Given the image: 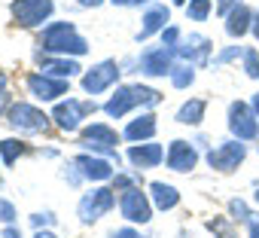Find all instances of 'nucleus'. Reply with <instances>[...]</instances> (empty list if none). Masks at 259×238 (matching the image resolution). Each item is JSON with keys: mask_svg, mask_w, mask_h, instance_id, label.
<instances>
[{"mask_svg": "<svg viewBox=\"0 0 259 238\" xmlns=\"http://www.w3.org/2000/svg\"><path fill=\"white\" fill-rule=\"evenodd\" d=\"M229 7H238V0H220V13L229 16Z\"/></svg>", "mask_w": 259, "mask_h": 238, "instance_id": "nucleus-39", "label": "nucleus"}, {"mask_svg": "<svg viewBox=\"0 0 259 238\" xmlns=\"http://www.w3.org/2000/svg\"><path fill=\"white\" fill-rule=\"evenodd\" d=\"M116 144H119V135L104 126V123H95L89 129H82V138H79V147L82 150H92V153H104L110 162L119 165V153H116Z\"/></svg>", "mask_w": 259, "mask_h": 238, "instance_id": "nucleus-2", "label": "nucleus"}, {"mask_svg": "<svg viewBox=\"0 0 259 238\" xmlns=\"http://www.w3.org/2000/svg\"><path fill=\"white\" fill-rule=\"evenodd\" d=\"M247 223H250V238H259V220H256V217H250Z\"/></svg>", "mask_w": 259, "mask_h": 238, "instance_id": "nucleus-37", "label": "nucleus"}, {"mask_svg": "<svg viewBox=\"0 0 259 238\" xmlns=\"http://www.w3.org/2000/svg\"><path fill=\"white\" fill-rule=\"evenodd\" d=\"M229 211L235 214V220H250V217H253V214L247 211V205H244L241 199H232V202H229Z\"/></svg>", "mask_w": 259, "mask_h": 238, "instance_id": "nucleus-29", "label": "nucleus"}, {"mask_svg": "<svg viewBox=\"0 0 259 238\" xmlns=\"http://www.w3.org/2000/svg\"><path fill=\"white\" fill-rule=\"evenodd\" d=\"M34 238H55V235H52V232H43V229H40V232H37Z\"/></svg>", "mask_w": 259, "mask_h": 238, "instance_id": "nucleus-45", "label": "nucleus"}, {"mask_svg": "<svg viewBox=\"0 0 259 238\" xmlns=\"http://www.w3.org/2000/svg\"><path fill=\"white\" fill-rule=\"evenodd\" d=\"M7 104H10V95H7V92H0V110H4Z\"/></svg>", "mask_w": 259, "mask_h": 238, "instance_id": "nucleus-43", "label": "nucleus"}, {"mask_svg": "<svg viewBox=\"0 0 259 238\" xmlns=\"http://www.w3.org/2000/svg\"><path fill=\"white\" fill-rule=\"evenodd\" d=\"M171 4H177V7H183V4H186V0H171Z\"/></svg>", "mask_w": 259, "mask_h": 238, "instance_id": "nucleus-46", "label": "nucleus"}, {"mask_svg": "<svg viewBox=\"0 0 259 238\" xmlns=\"http://www.w3.org/2000/svg\"><path fill=\"white\" fill-rule=\"evenodd\" d=\"M171 19V13H168V7H150L147 10V16H144V28L138 31V40H147V37H153L156 31H165V22Z\"/></svg>", "mask_w": 259, "mask_h": 238, "instance_id": "nucleus-19", "label": "nucleus"}, {"mask_svg": "<svg viewBox=\"0 0 259 238\" xmlns=\"http://www.w3.org/2000/svg\"><path fill=\"white\" fill-rule=\"evenodd\" d=\"M244 156H247V147L241 141H226V144H220L207 153V165L217 168V171H235L244 162Z\"/></svg>", "mask_w": 259, "mask_h": 238, "instance_id": "nucleus-10", "label": "nucleus"}, {"mask_svg": "<svg viewBox=\"0 0 259 238\" xmlns=\"http://www.w3.org/2000/svg\"><path fill=\"white\" fill-rule=\"evenodd\" d=\"M174 52H177L186 64H204L207 55H210V40H207L204 34H189V37H183V40L174 46Z\"/></svg>", "mask_w": 259, "mask_h": 238, "instance_id": "nucleus-13", "label": "nucleus"}, {"mask_svg": "<svg viewBox=\"0 0 259 238\" xmlns=\"http://www.w3.org/2000/svg\"><path fill=\"white\" fill-rule=\"evenodd\" d=\"M250 107H253V113H256V119H259V92L253 95V104H250Z\"/></svg>", "mask_w": 259, "mask_h": 238, "instance_id": "nucleus-42", "label": "nucleus"}, {"mask_svg": "<svg viewBox=\"0 0 259 238\" xmlns=\"http://www.w3.org/2000/svg\"><path fill=\"white\" fill-rule=\"evenodd\" d=\"M256 202H259V192H256Z\"/></svg>", "mask_w": 259, "mask_h": 238, "instance_id": "nucleus-47", "label": "nucleus"}, {"mask_svg": "<svg viewBox=\"0 0 259 238\" xmlns=\"http://www.w3.org/2000/svg\"><path fill=\"white\" fill-rule=\"evenodd\" d=\"M113 238H141V232H135V229H119Z\"/></svg>", "mask_w": 259, "mask_h": 238, "instance_id": "nucleus-35", "label": "nucleus"}, {"mask_svg": "<svg viewBox=\"0 0 259 238\" xmlns=\"http://www.w3.org/2000/svg\"><path fill=\"white\" fill-rule=\"evenodd\" d=\"M119 211H122V217H125V220L141 223V226L153 220V205H150L147 192H141V186H128V189H122Z\"/></svg>", "mask_w": 259, "mask_h": 238, "instance_id": "nucleus-6", "label": "nucleus"}, {"mask_svg": "<svg viewBox=\"0 0 259 238\" xmlns=\"http://www.w3.org/2000/svg\"><path fill=\"white\" fill-rule=\"evenodd\" d=\"M238 55H244V49H241V46H229V49H223V52L217 55V64H226V61H232V58H238Z\"/></svg>", "mask_w": 259, "mask_h": 238, "instance_id": "nucleus-31", "label": "nucleus"}, {"mask_svg": "<svg viewBox=\"0 0 259 238\" xmlns=\"http://www.w3.org/2000/svg\"><path fill=\"white\" fill-rule=\"evenodd\" d=\"M229 132L235 135V141H256V135H259V119H256V113H253L250 104L235 101L229 107Z\"/></svg>", "mask_w": 259, "mask_h": 238, "instance_id": "nucleus-4", "label": "nucleus"}, {"mask_svg": "<svg viewBox=\"0 0 259 238\" xmlns=\"http://www.w3.org/2000/svg\"><path fill=\"white\" fill-rule=\"evenodd\" d=\"M210 229H213V232H220V238H235V232L229 229V223H226V220H213V223H210Z\"/></svg>", "mask_w": 259, "mask_h": 238, "instance_id": "nucleus-33", "label": "nucleus"}, {"mask_svg": "<svg viewBox=\"0 0 259 238\" xmlns=\"http://www.w3.org/2000/svg\"><path fill=\"white\" fill-rule=\"evenodd\" d=\"M250 25H253V13H250L244 4H238V7L226 16V34H229V37H244V34L250 31Z\"/></svg>", "mask_w": 259, "mask_h": 238, "instance_id": "nucleus-20", "label": "nucleus"}, {"mask_svg": "<svg viewBox=\"0 0 259 238\" xmlns=\"http://www.w3.org/2000/svg\"><path fill=\"white\" fill-rule=\"evenodd\" d=\"M165 159H168V168H171V171L186 174V171L195 168V162H198V150H195L189 141H171Z\"/></svg>", "mask_w": 259, "mask_h": 238, "instance_id": "nucleus-14", "label": "nucleus"}, {"mask_svg": "<svg viewBox=\"0 0 259 238\" xmlns=\"http://www.w3.org/2000/svg\"><path fill=\"white\" fill-rule=\"evenodd\" d=\"M150 192H153L156 208H162V211H171V208H177V202H180V192H177L171 183H162V180H153V183H150Z\"/></svg>", "mask_w": 259, "mask_h": 238, "instance_id": "nucleus-21", "label": "nucleus"}, {"mask_svg": "<svg viewBox=\"0 0 259 238\" xmlns=\"http://www.w3.org/2000/svg\"><path fill=\"white\" fill-rule=\"evenodd\" d=\"M207 13H210V0H189V4H186V16L192 22H204Z\"/></svg>", "mask_w": 259, "mask_h": 238, "instance_id": "nucleus-26", "label": "nucleus"}, {"mask_svg": "<svg viewBox=\"0 0 259 238\" xmlns=\"http://www.w3.org/2000/svg\"><path fill=\"white\" fill-rule=\"evenodd\" d=\"M31 223H34L37 229H43V226H52V223H55V217H52L49 211H43V214H34V217H31Z\"/></svg>", "mask_w": 259, "mask_h": 238, "instance_id": "nucleus-32", "label": "nucleus"}, {"mask_svg": "<svg viewBox=\"0 0 259 238\" xmlns=\"http://www.w3.org/2000/svg\"><path fill=\"white\" fill-rule=\"evenodd\" d=\"M156 135V116L153 113H141L138 119H132V123L125 126V138L128 141H150Z\"/></svg>", "mask_w": 259, "mask_h": 238, "instance_id": "nucleus-18", "label": "nucleus"}, {"mask_svg": "<svg viewBox=\"0 0 259 238\" xmlns=\"http://www.w3.org/2000/svg\"><path fill=\"white\" fill-rule=\"evenodd\" d=\"M73 165L79 168V174L85 180H113V162L110 159H98V156L82 153L73 159Z\"/></svg>", "mask_w": 259, "mask_h": 238, "instance_id": "nucleus-15", "label": "nucleus"}, {"mask_svg": "<svg viewBox=\"0 0 259 238\" xmlns=\"http://www.w3.org/2000/svg\"><path fill=\"white\" fill-rule=\"evenodd\" d=\"M201 119H204V101L201 98H192L177 110V123L180 126H198Z\"/></svg>", "mask_w": 259, "mask_h": 238, "instance_id": "nucleus-23", "label": "nucleus"}, {"mask_svg": "<svg viewBox=\"0 0 259 238\" xmlns=\"http://www.w3.org/2000/svg\"><path fill=\"white\" fill-rule=\"evenodd\" d=\"M95 110H98L95 101H76V98H67V101H58V104H55L52 119H55V126H58L61 132H76L79 123H82L89 113H95Z\"/></svg>", "mask_w": 259, "mask_h": 238, "instance_id": "nucleus-3", "label": "nucleus"}, {"mask_svg": "<svg viewBox=\"0 0 259 238\" xmlns=\"http://www.w3.org/2000/svg\"><path fill=\"white\" fill-rule=\"evenodd\" d=\"M116 80H119V64H116V61H101V64H95V67H89V70L82 73V89H85L89 95H101V92H107Z\"/></svg>", "mask_w": 259, "mask_h": 238, "instance_id": "nucleus-9", "label": "nucleus"}, {"mask_svg": "<svg viewBox=\"0 0 259 238\" xmlns=\"http://www.w3.org/2000/svg\"><path fill=\"white\" fill-rule=\"evenodd\" d=\"M4 238H22V232H19L16 226H7V229H4Z\"/></svg>", "mask_w": 259, "mask_h": 238, "instance_id": "nucleus-38", "label": "nucleus"}, {"mask_svg": "<svg viewBox=\"0 0 259 238\" xmlns=\"http://www.w3.org/2000/svg\"><path fill=\"white\" fill-rule=\"evenodd\" d=\"M250 31H253V37L259 40V13H253V25H250Z\"/></svg>", "mask_w": 259, "mask_h": 238, "instance_id": "nucleus-40", "label": "nucleus"}, {"mask_svg": "<svg viewBox=\"0 0 259 238\" xmlns=\"http://www.w3.org/2000/svg\"><path fill=\"white\" fill-rule=\"evenodd\" d=\"M177 43H180V31H177L174 25L165 28V31H162V46H177Z\"/></svg>", "mask_w": 259, "mask_h": 238, "instance_id": "nucleus-30", "label": "nucleus"}, {"mask_svg": "<svg viewBox=\"0 0 259 238\" xmlns=\"http://www.w3.org/2000/svg\"><path fill=\"white\" fill-rule=\"evenodd\" d=\"M171 83H174L177 89H189V86L195 83V70H192V64H174V70H171Z\"/></svg>", "mask_w": 259, "mask_h": 238, "instance_id": "nucleus-25", "label": "nucleus"}, {"mask_svg": "<svg viewBox=\"0 0 259 238\" xmlns=\"http://www.w3.org/2000/svg\"><path fill=\"white\" fill-rule=\"evenodd\" d=\"M138 104V95H135V86H119L116 89V95L104 104V110H107V116H113V119H119V116H125L128 110H132Z\"/></svg>", "mask_w": 259, "mask_h": 238, "instance_id": "nucleus-17", "label": "nucleus"}, {"mask_svg": "<svg viewBox=\"0 0 259 238\" xmlns=\"http://www.w3.org/2000/svg\"><path fill=\"white\" fill-rule=\"evenodd\" d=\"M49 119L52 116H46L43 110H37L34 104H25V101H19V104L10 107V126L19 129V132H28V135L46 132L49 129Z\"/></svg>", "mask_w": 259, "mask_h": 238, "instance_id": "nucleus-5", "label": "nucleus"}, {"mask_svg": "<svg viewBox=\"0 0 259 238\" xmlns=\"http://www.w3.org/2000/svg\"><path fill=\"white\" fill-rule=\"evenodd\" d=\"M82 67L76 64V61H70V58H46L43 61V73H49V76H58V80H70V76H76Z\"/></svg>", "mask_w": 259, "mask_h": 238, "instance_id": "nucleus-22", "label": "nucleus"}, {"mask_svg": "<svg viewBox=\"0 0 259 238\" xmlns=\"http://www.w3.org/2000/svg\"><path fill=\"white\" fill-rule=\"evenodd\" d=\"M0 92H7V76H4V70H0Z\"/></svg>", "mask_w": 259, "mask_h": 238, "instance_id": "nucleus-44", "label": "nucleus"}, {"mask_svg": "<svg viewBox=\"0 0 259 238\" xmlns=\"http://www.w3.org/2000/svg\"><path fill=\"white\" fill-rule=\"evenodd\" d=\"M10 10H13V19L22 28H37V25H43L52 16L55 4L52 0H13Z\"/></svg>", "mask_w": 259, "mask_h": 238, "instance_id": "nucleus-7", "label": "nucleus"}, {"mask_svg": "<svg viewBox=\"0 0 259 238\" xmlns=\"http://www.w3.org/2000/svg\"><path fill=\"white\" fill-rule=\"evenodd\" d=\"M25 150H28V147H25L22 141H16V138H4V141H0V156H4L7 165H13Z\"/></svg>", "mask_w": 259, "mask_h": 238, "instance_id": "nucleus-24", "label": "nucleus"}, {"mask_svg": "<svg viewBox=\"0 0 259 238\" xmlns=\"http://www.w3.org/2000/svg\"><path fill=\"white\" fill-rule=\"evenodd\" d=\"M16 220V205L13 202H7V199H0V223H13Z\"/></svg>", "mask_w": 259, "mask_h": 238, "instance_id": "nucleus-28", "label": "nucleus"}, {"mask_svg": "<svg viewBox=\"0 0 259 238\" xmlns=\"http://www.w3.org/2000/svg\"><path fill=\"white\" fill-rule=\"evenodd\" d=\"M116 7H141V4H147V0H113Z\"/></svg>", "mask_w": 259, "mask_h": 238, "instance_id": "nucleus-36", "label": "nucleus"}, {"mask_svg": "<svg viewBox=\"0 0 259 238\" xmlns=\"http://www.w3.org/2000/svg\"><path fill=\"white\" fill-rule=\"evenodd\" d=\"M113 186H116V189H128V186H132V177L116 174V177H113Z\"/></svg>", "mask_w": 259, "mask_h": 238, "instance_id": "nucleus-34", "label": "nucleus"}, {"mask_svg": "<svg viewBox=\"0 0 259 238\" xmlns=\"http://www.w3.org/2000/svg\"><path fill=\"white\" fill-rule=\"evenodd\" d=\"M174 46H162V49H147L144 55H141V70L147 73V76H171V70H174Z\"/></svg>", "mask_w": 259, "mask_h": 238, "instance_id": "nucleus-11", "label": "nucleus"}, {"mask_svg": "<svg viewBox=\"0 0 259 238\" xmlns=\"http://www.w3.org/2000/svg\"><path fill=\"white\" fill-rule=\"evenodd\" d=\"M162 147L159 144H135L132 150H128V162H132L135 168H156L162 162Z\"/></svg>", "mask_w": 259, "mask_h": 238, "instance_id": "nucleus-16", "label": "nucleus"}, {"mask_svg": "<svg viewBox=\"0 0 259 238\" xmlns=\"http://www.w3.org/2000/svg\"><path fill=\"white\" fill-rule=\"evenodd\" d=\"M244 70L250 80H259V52L256 49H244Z\"/></svg>", "mask_w": 259, "mask_h": 238, "instance_id": "nucleus-27", "label": "nucleus"}, {"mask_svg": "<svg viewBox=\"0 0 259 238\" xmlns=\"http://www.w3.org/2000/svg\"><path fill=\"white\" fill-rule=\"evenodd\" d=\"M113 189H107V186H98V189H92V192H85L82 199H79V220L82 223H95V220H101L110 208H113Z\"/></svg>", "mask_w": 259, "mask_h": 238, "instance_id": "nucleus-8", "label": "nucleus"}, {"mask_svg": "<svg viewBox=\"0 0 259 238\" xmlns=\"http://www.w3.org/2000/svg\"><path fill=\"white\" fill-rule=\"evenodd\" d=\"M76 4H82V7H101L104 0H76Z\"/></svg>", "mask_w": 259, "mask_h": 238, "instance_id": "nucleus-41", "label": "nucleus"}, {"mask_svg": "<svg viewBox=\"0 0 259 238\" xmlns=\"http://www.w3.org/2000/svg\"><path fill=\"white\" fill-rule=\"evenodd\" d=\"M28 89H31V95L37 101H58L61 95H67V80L49 76V73H31Z\"/></svg>", "mask_w": 259, "mask_h": 238, "instance_id": "nucleus-12", "label": "nucleus"}, {"mask_svg": "<svg viewBox=\"0 0 259 238\" xmlns=\"http://www.w3.org/2000/svg\"><path fill=\"white\" fill-rule=\"evenodd\" d=\"M40 46L55 55H85L89 52V43L76 34V28L70 22H52L49 28H43Z\"/></svg>", "mask_w": 259, "mask_h": 238, "instance_id": "nucleus-1", "label": "nucleus"}]
</instances>
